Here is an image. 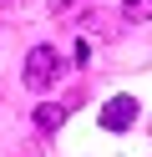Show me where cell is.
I'll use <instances>...</instances> for the list:
<instances>
[{"label": "cell", "instance_id": "cell-1", "mask_svg": "<svg viewBox=\"0 0 152 157\" xmlns=\"http://www.w3.org/2000/svg\"><path fill=\"white\" fill-rule=\"evenodd\" d=\"M20 76H25L30 91H46V86L61 76V56H56V46H36V51L25 56V71H20Z\"/></svg>", "mask_w": 152, "mask_h": 157}, {"label": "cell", "instance_id": "cell-2", "mask_svg": "<svg viewBox=\"0 0 152 157\" xmlns=\"http://www.w3.org/2000/svg\"><path fill=\"white\" fill-rule=\"evenodd\" d=\"M132 122H137V101H132V96H111V101L101 106V127H107V132H127Z\"/></svg>", "mask_w": 152, "mask_h": 157}, {"label": "cell", "instance_id": "cell-3", "mask_svg": "<svg viewBox=\"0 0 152 157\" xmlns=\"http://www.w3.org/2000/svg\"><path fill=\"white\" fill-rule=\"evenodd\" d=\"M91 36H96V41H111V36H117L111 15H101V10H86V15H81V41H91Z\"/></svg>", "mask_w": 152, "mask_h": 157}, {"label": "cell", "instance_id": "cell-4", "mask_svg": "<svg viewBox=\"0 0 152 157\" xmlns=\"http://www.w3.org/2000/svg\"><path fill=\"white\" fill-rule=\"evenodd\" d=\"M66 112H71V106H56V101L36 106V127H41V132H56V127L66 122Z\"/></svg>", "mask_w": 152, "mask_h": 157}, {"label": "cell", "instance_id": "cell-5", "mask_svg": "<svg viewBox=\"0 0 152 157\" xmlns=\"http://www.w3.org/2000/svg\"><path fill=\"white\" fill-rule=\"evenodd\" d=\"M122 15L137 21V25H147V21H152V0H122Z\"/></svg>", "mask_w": 152, "mask_h": 157}, {"label": "cell", "instance_id": "cell-6", "mask_svg": "<svg viewBox=\"0 0 152 157\" xmlns=\"http://www.w3.org/2000/svg\"><path fill=\"white\" fill-rule=\"evenodd\" d=\"M46 5H51V15H61V10H71L76 0H46Z\"/></svg>", "mask_w": 152, "mask_h": 157}, {"label": "cell", "instance_id": "cell-7", "mask_svg": "<svg viewBox=\"0 0 152 157\" xmlns=\"http://www.w3.org/2000/svg\"><path fill=\"white\" fill-rule=\"evenodd\" d=\"M0 5H5V0H0Z\"/></svg>", "mask_w": 152, "mask_h": 157}]
</instances>
